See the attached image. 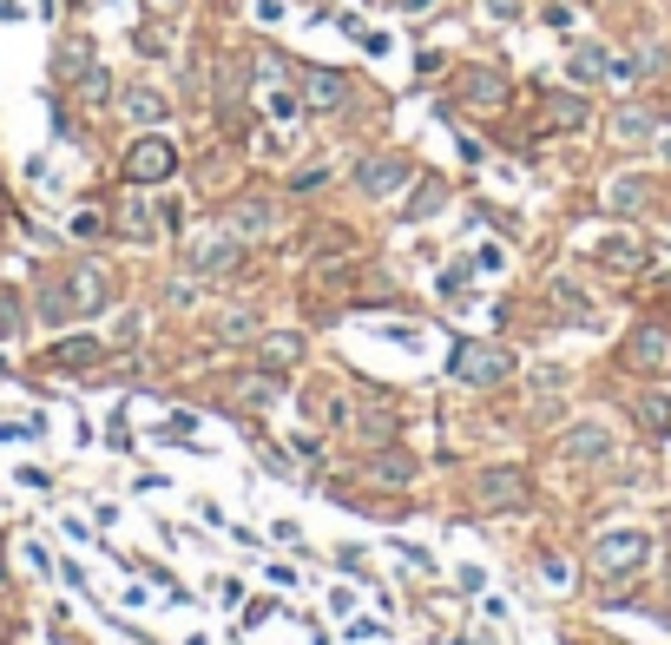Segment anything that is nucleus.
Wrapping results in <instances>:
<instances>
[{"mask_svg": "<svg viewBox=\"0 0 671 645\" xmlns=\"http://www.w3.org/2000/svg\"><path fill=\"white\" fill-rule=\"evenodd\" d=\"M106 290H112L106 270H99V264H79L60 290H47V316H93V310H106Z\"/></svg>", "mask_w": 671, "mask_h": 645, "instance_id": "obj_1", "label": "nucleus"}, {"mask_svg": "<svg viewBox=\"0 0 671 645\" xmlns=\"http://www.w3.org/2000/svg\"><path fill=\"white\" fill-rule=\"evenodd\" d=\"M507 369H514V356L494 349V343H454V362H448L454 382H481V389H487V382H500Z\"/></svg>", "mask_w": 671, "mask_h": 645, "instance_id": "obj_2", "label": "nucleus"}, {"mask_svg": "<svg viewBox=\"0 0 671 645\" xmlns=\"http://www.w3.org/2000/svg\"><path fill=\"white\" fill-rule=\"evenodd\" d=\"M178 172V152L165 139H132V152H125V178H132V185H158V178H172Z\"/></svg>", "mask_w": 671, "mask_h": 645, "instance_id": "obj_3", "label": "nucleus"}, {"mask_svg": "<svg viewBox=\"0 0 671 645\" xmlns=\"http://www.w3.org/2000/svg\"><path fill=\"white\" fill-rule=\"evenodd\" d=\"M474 501H481V514L520 507V501H527V481H520L514 468H487V474H474Z\"/></svg>", "mask_w": 671, "mask_h": 645, "instance_id": "obj_4", "label": "nucleus"}, {"mask_svg": "<svg viewBox=\"0 0 671 645\" xmlns=\"http://www.w3.org/2000/svg\"><path fill=\"white\" fill-rule=\"evenodd\" d=\"M645 553H652V540H645V534H606V540H599V553H593V567L599 573H639Z\"/></svg>", "mask_w": 671, "mask_h": 645, "instance_id": "obj_5", "label": "nucleus"}, {"mask_svg": "<svg viewBox=\"0 0 671 645\" xmlns=\"http://www.w3.org/2000/svg\"><path fill=\"white\" fill-rule=\"evenodd\" d=\"M408 172H415V165H408V158H369V165H362L356 172V191L362 198H389V191H402L408 185Z\"/></svg>", "mask_w": 671, "mask_h": 645, "instance_id": "obj_6", "label": "nucleus"}, {"mask_svg": "<svg viewBox=\"0 0 671 645\" xmlns=\"http://www.w3.org/2000/svg\"><path fill=\"white\" fill-rule=\"evenodd\" d=\"M303 93H310V106L336 112V106L349 99V79H343V73H323V66H303Z\"/></svg>", "mask_w": 671, "mask_h": 645, "instance_id": "obj_7", "label": "nucleus"}, {"mask_svg": "<svg viewBox=\"0 0 671 645\" xmlns=\"http://www.w3.org/2000/svg\"><path fill=\"white\" fill-rule=\"evenodd\" d=\"M119 106H125V119H132V126H158V119L172 112L158 86H125V99H119Z\"/></svg>", "mask_w": 671, "mask_h": 645, "instance_id": "obj_8", "label": "nucleus"}, {"mask_svg": "<svg viewBox=\"0 0 671 645\" xmlns=\"http://www.w3.org/2000/svg\"><path fill=\"white\" fill-rule=\"evenodd\" d=\"M560 455L566 461H606L612 455V435H606V428H573V435L560 441Z\"/></svg>", "mask_w": 671, "mask_h": 645, "instance_id": "obj_9", "label": "nucleus"}, {"mask_svg": "<svg viewBox=\"0 0 671 645\" xmlns=\"http://www.w3.org/2000/svg\"><path fill=\"white\" fill-rule=\"evenodd\" d=\"M191 270H198V277H224V270H237V237H211L204 251H191Z\"/></svg>", "mask_w": 671, "mask_h": 645, "instance_id": "obj_10", "label": "nucleus"}, {"mask_svg": "<svg viewBox=\"0 0 671 645\" xmlns=\"http://www.w3.org/2000/svg\"><path fill=\"white\" fill-rule=\"evenodd\" d=\"M119 231L125 237H158V211L145 205V198H125L119 205Z\"/></svg>", "mask_w": 671, "mask_h": 645, "instance_id": "obj_11", "label": "nucleus"}, {"mask_svg": "<svg viewBox=\"0 0 671 645\" xmlns=\"http://www.w3.org/2000/svg\"><path fill=\"white\" fill-rule=\"evenodd\" d=\"M632 362H639V369L671 362V336H665V330H639V336H632Z\"/></svg>", "mask_w": 671, "mask_h": 645, "instance_id": "obj_12", "label": "nucleus"}, {"mask_svg": "<svg viewBox=\"0 0 671 645\" xmlns=\"http://www.w3.org/2000/svg\"><path fill=\"white\" fill-rule=\"evenodd\" d=\"M461 93H468L474 106H500V93H507V86H500V73H481V66H468V73H461Z\"/></svg>", "mask_w": 671, "mask_h": 645, "instance_id": "obj_13", "label": "nucleus"}, {"mask_svg": "<svg viewBox=\"0 0 671 645\" xmlns=\"http://www.w3.org/2000/svg\"><path fill=\"white\" fill-rule=\"evenodd\" d=\"M599 264H606V270H639L645 251L632 244V237H606V244H599Z\"/></svg>", "mask_w": 671, "mask_h": 645, "instance_id": "obj_14", "label": "nucleus"}, {"mask_svg": "<svg viewBox=\"0 0 671 645\" xmlns=\"http://www.w3.org/2000/svg\"><path fill=\"white\" fill-rule=\"evenodd\" d=\"M566 73L573 79H599V73H612V60L599 47H573V60H566Z\"/></svg>", "mask_w": 671, "mask_h": 645, "instance_id": "obj_15", "label": "nucleus"}, {"mask_svg": "<svg viewBox=\"0 0 671 645\" xmlns=\"http://www.w3.org/2000/svg\"><path fill=\"white\" fill-rule=\"evenodd\" d=\"M408 474H415V468H408V461H402V455H375V468H369V481H382V488H402Z\"/></svg>", "mask_w": 671, "mask_h": 645, "instance_id": "obj_16", "label": "nucleus"}, {"mask_svg": "<svg viewBox=\"0 0 671 645\" xmlns=\"http://www.w3.org/2000/svg\"><path fill=\"white\" fill-rule=\"evenodd\" d=\"M297 356H303L297 336H270V343H264V369H290Z\"/></svg>", "mask_w": 671, "mask_h": 645, "instance_id": "obj_17", "label": "nucleus"}, {"mask_svg": "<svg viewBox=\"0 0 671 645\" xmlns=\"http://www.w3.org/2000/svg\"><path fill=\"white\" fill-rule=\"evenodd\" d=\"M53 362H60V369H86V362H99V343H86V336H79V343H60Z\"/></svg>", "mask_w": 671, "mask_h": 645, "instance_id": "obj_18", "label": "nucleus"}, {"mask_svg": "<svg viewBox=\"0 0 671 645\" xmlns=\"http://www.w3.org/2000/svg\"><path fill=\"white\" fill-rule=\"evenodd\" d=\"M237 231H270V205H264V198H257V205H237Z\"/></svg>", "mask_w": 671, "mask_h": 645, "instance_id": "obj_19", "label": "nucleus"}, {"mask_svg": "<svg viewBox=\"0 0 671 645\" xmlns=\"http://www.w3.org/2000/svg\"><path fill=\"white\" fill-rule=\"evenodd\" d=\"M612 132H619V139H645V132H652V119H645V112H619V119H612Z\"/></svg>", "mask_w": 671, "mask_h": 645, "instance_id": "obj_20", "label": "nucleus"}, {"mask_svg": "<svg viewBox=\"0 0 671 645\" xmlns=\"http://www.w3.org/2000/svg\"><path fill=\"white\" fill-rule=\"evenodd\" d=\"M428 211H441V185L428 178L422 191H415V205H408V218H428Z\"/></svg>", "mask_w": 671, "mask_h": 645, "instance_id": "obj_21", "label": "nucleus"}, {"mask_svg": "<svg viewBox=\"0 0 671 645\" xmlns=\"http://www.w3.org/2000/svg\"><path fill=\"white\" fill-rule=\"evenodd\" d=\"M60 73H66V79L86 73V47H60Z\"/></svg>", "mask_w": 671, "mask_h": 645, "instance_id": "obj_22", "label": "nucleus"}, {"mask_svg": "<svg viewBox=\"0 0 671 645\" xmlns=\"http://www.w3.org/2000/svg\"><path fill=\"white\" fill-rule=\"evenodd\" d=\"M487 14H494V20H514L520 7H514V0H487Z\"/></svg>", "mask_w": 671, "mask_h": 645, "instance_id": "obj_23", "label": "nucleus"}, {"mask_svg": "<svg viewBox=\"0 0 671 645\" xmlns=\"http://www.w3.org/2000/svg\"><path fill=\"white\" fill-rule=\"evenodd\" d=\"M428 7H435V0H402V14H428Z\"/></svg>", "mask_w": 671, "mask_h": 645, "instance_id": "obj_24", "label": "nucleus"}, {"mask_svg": "<svg viewBox=\"0 0 671 645\" xmlns=\"http://www.w3.org/2000/svg\"><path fill=\"white\" fill-rule=\"evenodd\" d=\"M152 7H185V0H152Z\"/></svg>", "mask_w": 671, "mask_h": 645, "instance_id": "obj_25", "label": "nucleus"}, {"mask_svg": "<svg viewBox=\"0 0 671 645\" xmlns=\"http://www.w3.org/2000/svg\"><path fill=\"white\" fill-rule=\"evenodd\" d=\"M73 7H79V0H73Z\"/></svg>", "mask_w": 671, "mask_h": 645, "instance_id": "obj_26", "label": "nucleus"}]
</instances>
